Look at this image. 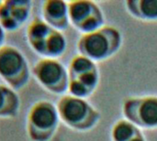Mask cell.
Masks as SVG:
<instances>
[{
	"label": "cell",
	"mask_w": 157,
	"mask_h": 141,
	"mask_svg": "<svg viewBox=\"0 0 157 141\" xmlns=\"http://www.w3.org/2000/svg\"><path fill=\"white\" fill-rule=\"evenodd\" d=\"M123 43L122 33L113 26L105 25L101 28L87 34H82L76 43L78 54L93 61H105L121 49Z\"/></svg>",
	"instance_id": "cell-1"
},
{
	"label": "cell",
	"mask_w": 157,
	"mask_h": 141,
	"mask_svg": "<svg viewBox=\"0 0 157 141\" xmlns=\"http://www.w3.org/2000/svg\"><path fill=\"white\" fill-rule=\"evenodd\" d=\"M61 122L76 132H88L101 120L100 112L86 99L68 94L61 96L56 103Z\"/></svg>",
	"instance_id": "cell-2"
},
{
	"label": "cell",
	"mask_w": 157,
	"mask_h": 141,
	"mask_svg": "<svg viewBox=\"0 0 157 141\" xmlns=\"http://www.w3.org/2000/svg\"><path fill=\"white\" fill-rule=\"evenodd\" d=\"M61 120L56 104L50 100L35 102L28 111L26 130L30 141H52Z\"/></svg>",
	"instance_id": "cell-3"
},
{
	"label": "cell",
	"mask_w": 157,
	"mask_h": 141,
	"mask_svg": "<svg viewBox=\"0 0 157 141\" xmlns=\"http://www.w3.org/2000/svg\"><path fill=\"white\" fill-rule=\"evenodd\" d=\"M67 70L68 95L82 99H87L94 95L100 82L99 68L95 61L77 54L71 59Z\"/></svg>",
	"instance_id": "cell-4"
},
{
	"label": "cell",
	"mask_w": 157,
	"mask_h": 141,
	"mask_svg": "<svg viewBox=\"0 0 157 141\" xmlns=\"http://www.w3.org/2000/svg\"><path fill=\"white\" fill-rule=\"evenodd\" d=\"M31 69L25 54L16 46L5 44L0 48V79L5 84L19 91L29 82Z\"/></svg>",
	"instance_id": "cell-5"
},
{
	"label": "cell",
	"mask_w": 157,
	"mask_h": 141,
	"mask_svg": "<svg viewBox=\"0 0 157 141\" xmlns=\"http://www.w3.org/2000/svg\"><path fill=\"white\" fill-rule=\"evenodd\" d=\"M36 82L48 93L59 95H66L69 84V73L62 61L56 59L40 58L31 68Z\"/></svg>",
	"instance_id": "cell-6"
},
{
	"label": "cell",
	"mask_w": 157,
	"mask_h": 141,
	"mask_svg": "<svg viewBox=\"0 0 157 141\" xmlns=\"http://www.w3.org/2000/svg\"><path fill=\"white\" fill-rule=\"evenodd\" d=\"M121 113L140 129H157V96H130L123 100Z\"/></svg>",
	"instance_id": "cell-7"
},
{
	"label": "cell",
	"mask_w": 157,
	"mask_h": 141,
	"mask_svg": "<svg viewBox=\"0 0 157 141\" xmlns=\"http://www.w3.org/2000/svg\"><path fill=\"white\" fill-rule=\"evenodd\" d=\"M70 25L82 34L94 32L106 24L101 7L94 1L74 0L68 2Z\"/></svg>",
	"instance_id": "cell-8"
},
{
	"label": "cell",
	"mask_w": 157,
	"mask_h": 141,
	"mask_svg": "<svg viewBox=\"0 0 157 141\" xmlns=\"http://www.w3.org/2000/svg\"><path fill=\"white\" fill-rule=\"evenodd\" d=\"M32 2L29 0L0 1V24L6 32H15L29 19Z\"/></svg>",
	"instance_id": "cell-9"
},
{
	"label": "cell",
	"mask_w": 157,
	"mask_h": 141,
	"mask_svg": "<svg viewBox=\"0 0 157 141\" xmlns=\"http://www.w3.org/2000/svg\"><path fill=\"white\" fill-rule=\"evenodd\" d=\"M41 18L51 28L63 32L70 26L68 2L47 0L41 5Z\"/></svg>",
	"instance_id": "cell-10"
},
{
	"label": "cell",
	"mask_w": 157,
	"mask_h": 141,
	"mask_svg": "<svg viewBox=\"0 0 157 141\" xmlns=\"http://www.w3.org/2000/svg\"><path fill=\"white\" fill-rule=\"evenodd\" d=\"M52 29L41 17H35L28 24L26 29L28 45L40 58L43 56L46 40Z\"/></svg>",
	"instance_id": "cell-11"
},
{
	"label": "cell",
	"mask_w": 157,
	"mask_h": 141,
	"mask_svg": "<svg viewBox=\"0 0 157 141\" xmlns=\"http://www.w3.org/2000/svg\"><path fill=\"white\" fill-rule=\"evenodd\" d=\"M21 100L17 92L0 83V119L16 117L20 110Z\"/></svg>",
	"instance_id": "cell-12"
},
{
	"label": "cell",
	"mask_w": 157,
	"mask_h": 141,
	"mask_svg": "<svg viewBox=\"0 0 157 141\" xmlns=\"http://www.w3.org/2000/svg\"><path fill=\"white\" fill-rule=\"evenodd\" d=\"M124 4L132 17L146 22L157 21V0H127Z\"/></svg>",
	"instance_id": "cell-13"
},
{
	"label": "cell",
	"mask_w": 157,
	"mask_h": 141,
	"mask_svg": "<svg viewBox=\"0 0 157 141\" xmlns=\"http://www.w3.org/2000/svg\"><path fill=\"white\" fill-rule=\"evenodd\" d=\"M67 50V39L63 32L56 29H52L49 35L45 47L42 58H50L59 60Z\"/></svg>",
	"instance_id": "cell-14"
},
{
	"label": "cell",
	"mask_w": 157,
	"mask_h": 141,
	"mask_svg": "<svg viewBox=\"0 0 157 141\" xmlns=\"http://www.w3.org/2000/svg\"><path fill=\"white\" fill-rule=\"evenodd\" d=\"M142 130L129 120L122 118L117 120L110 130L111 141H129L140 135Z\"/></svg>",
	"instance_id": "cell-15"
},
{
	"label": "cell",
	"mask_w": 157,
	"mask_h": 141,
	"mask_svg": "<svg viewBox=\"0 0 157 141\" xmlns=\"http://www.w3.org/2000/svg\"><path fill=\"white\" fill-rule=\"evenodd\" d=\"M6 36V30L3 28V27H2L1 24H0V48H1L3 45L6 44V43H5Z\"/></svg>",
	"instance_id": "cell-16"
},
{
	"label": "cell",
	"mask_w": 157,
	"mask_h": 141,
	"mask_svg": "<svg viewBox=\"0 0 157 141\" xmlns=\"http://www.w3.org/2000/svg\"><path fill=\"white\" fill-rule=\"evenodd\" d=\"M129 141H147V140H146V139H145V137H144V133H141L140 135L136 136L135 138L132 139L131 140H129Z\"/></svg>",
	"instance_id": "cell-17"
}]
</instances>
